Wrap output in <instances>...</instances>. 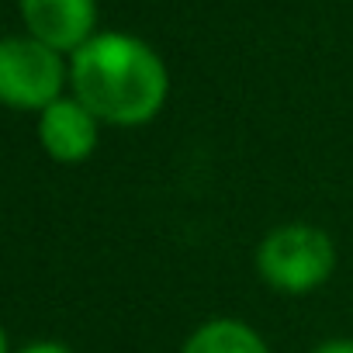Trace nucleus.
Masks as SVG:
<instances>
[{
	"label": "nucleus",
	"mask_w": 353,
	"mask_h": 353,
	"mask_svg": "<svg viewBox=\"0 0 353 353\" xmlns=\"http://www.w3.org/2000/svg\"><path fill=\"white\" fill-rule=\"evenodd\" d=\"M312 353H353V339L350 336H336V339H322Z\"/></svg>",
	"instance_id": "7"
},
{
	"label": "nucleus",
	"mask_w": 353,
	"mask_h": 353,
	"mask_svg": "<svg viewBox=\"0 0 353 353\" xmlns=\"http://www.w3.org/2000/svg\"><path fill=\"white\" fill-rule=\"evenodd\" d=\"M39 142L52 163L77 166L87 163L97 145H101V121L77 101V97H59L39 114Z\"/></svg>",
	"instance_id": "5"
},
{
	"label": "nucleus",
	"mask_w": 353,
	"mask_h": 353,
	"mask_svg": "<svg viewBox=\"0 0 353 353\" xmlns=\"http://www.w3.org/2000/svg\"><path fill=\"white\" fill-rule=\"evenodd\" d=\"M21 21L42 46L73 56L97 35V0H21Z\"/></svg>",
	"instance_id": "4"
},
{
	"label": "nucleus",
	"mask_w": 353,
	"mask_h": 353,
	"mask_svg": "<svg viewBox=\"0 0 353 353\" xmlns=\"http://www.w3.org/2000/svg\"><path fill=\"white\" fill-rule=\"evenodd\" d=\"M70 87L101 125L139 128L166 108L170 70L139 35L97 32L70 56Z\"/></svg>",
	"instance_id": "1"
},
{
	"label": "nucleus",
	"mask_w": 353,
	"mask_h": 353,
	"mask_svg": "<svg viewBox=\"0 0 353 353\" xmlns=\"http://www.w3.org/2000/svg\"><path fill=\"white\" fill-rule=\"evenodd\" d=\"M70 63L32 35L0 39V104L14 111H46L63 97Z\"/></svg>",
	"instance_id": "3"
},
{
	"label": "nucleus",
	"mask_w": 353,
	"mask_h": 353,
	"mask_svg": "<svg viewBox=\"0 0 353 353\" xmlns=\"http://www.w3.org/2000/svg\"><path fill=\"white\" fill-rule=\"evenodd\" d=\"M181 353H270V343L246 319L219 315V319H205L201 325H194Z\"/></svg>",
	"instance_id": "6"
},
{
	"label": "nucleus",
	"mask_w": 353,
	"mask_h": 353,
	"mask_svg": "<svg viewBox=\"0 0 353 353\" xmlns=\"http://www.w3.org/2000/svg\"><path fill=\"white\" fill-rule=\"evenodd\" d=\"M18 353H73V350H70V346H63V343H56V339H39V343L21 346Z\"/></svg>",
	"instance_id": "8"
},
{
	"label": "nucleus",
	"mask_w": 353,
	"mask_h": 353,
	"mask_svg": "<svg viewBox=\"0 0 353 353\" xmlns=\"http://www.w3.org/2000/svg\"><path fill=\"white\" fill-rule=\"evenodd\" d=\"M256 274L270 291L281 294H312L336 270V243L322 225L284 222L274 225L253 253Z\"/></svg>",
	"instance_id": "2"
},
{
	"label": "nucleus",
	"mask_w": 353,
	"mask_h": 353,
	"mask_svg": "<svg viewBox=\"0 0 353 353\" xmlns=\"http://www.w3.org/2000/svg\"><path fill=\"white\" fill-rule=\"evenodd\" d=\"M0 353H11V346H8V332L0 329Z\"/></svg>",
	"instance_id": "9"
}]
</instances>
